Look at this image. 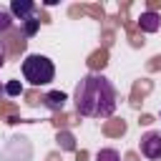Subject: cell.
Listing matches in <instances>:
<instances>
[{
    "mask_svg": "<svg viewBox=\"0 0 161 161\" xmlns=\"http://www.w3.org/2000/svg\"><path fill=\"white\" fill-rule=\"evenodd\" d=\"M73 101H75V108H78L80 116H88V118H108L116 111L118 93H116V86L106 75L88 73V75H83L78 80L75 93H73Z\"/></svg>",
    "mask_w": 161,
    "mask_h": 161,
    "instance_id": "cell-1",
    "label": "cell"
},
{
    "mask_svg": "<svg viewBox=\"0 0 161 161\" xmlns=\"http://www.w3.org/2000/svg\"><path fill=\"white\" fill-rule=\"evenodd\" d=\"M23 78L30 86H48L55 78V65H53L50 58H45L40 53H33L23 60Z\"/></svg>",
    "mask_w": 161,
    "mask_h": 161,
    "instance_id": "cell-2",
    "label": "cell"
},
{
    "mask_svg": "<svg viewBox=\"0 0 161 161\" xmlns=\"http://www.w3.org/2000/svg\"><path fill=\"white\" fill-rule=\"evenodd\" d=\"M141 153L151 161H158L161 158V131H148L141 136Z\"/></svg>",
    "mask_w": 161,
    "mask_h": 161,
    "instance_id": "cell-3",
    "label": "cell"
},
{
    "mask_svg": "<svg viewBox=\"0 0 161 161\" xmlns=\"http://www.w3.org/2000/svg\"><path fill=\"white\" fill-rule=\"evenodd\" d=\"M10 15L13 20H28V18H35V3L33 0H13L10 3Z\"/></svg>",
    "mask_w": 161,
    "mask_h": 161,
    "instance_id": "cell-4",
    "label": "cell"
},
{
    "mask_svg": "<svg viewBox=\"0 0 161 161\" xmlns=\"http://www.w3.org/2000/svg\"><path fill=\"white\" fill-rule=\"evenodd\" d=\"M138 25H141V30L143 33H156L158 28H161V18H158V13H141V18H138Z\"/></svg>",
    "mask_w": 161,
    "mask_h": 161,
    "instance_id": "cell-5",
    "label": "cell"
},
{
    "mask_svg": "<svg viewBox=\"0 0 161 161\" xmlns=\"http://www.w3.org/2000/svg\"><path fill=\"white\" fill-rule=\"evenodd\" d=\"M65 101H68V96H65L63 91H50V93L43 98V103H45L50 111H63V108H65Z\"/></svg>",
    "mask_w": 161,
    "mask_h": 161,
    "instance_id": "cell-6",
    "label": "cell"
},
{
    "mask_svg": "<svg viewBox=\"0 0 161 161\" xmlns=\"http://www.w3.org/2000/svg\"><path fill=\"white\" fill-rule=\"evenodd\" d=\"M20 25H23V33H25L28 38H33V35L38 33V28H40V20H38V18H28V20H23Z\"/></svg>",
    "mask_w": 161,
    "mask_h": 161,
    "instance_id": "cell-7",
    "label": "cell"
},
{
    "mask_svg": "<svg viewBox=\"0 0 161 161\" xmlns=\"http://www.w3.org/2000/svg\"><path fill=\"white\" fill-rule=\"evenodd\" d=\"M96 161H121V156H118L116 148H101L96 153Z\"/></svg>",
    "mask_w": 161,
    "mask_h": 161,
    "instance_id": "cell-8",
    "label": "cell"
},
{
    "mask_svg": "<svg viewBox=\"0 0 161 161\" xmlns=\"http://www.w3.org/2000/svg\"><path fill=\"white\" fill-rule=\"evenodd\" d=\"M13 15H10V10H3L0 8V33H8L10 28H13Z\"/></svg>",
    "mask_w": 161,
    "mask_h": 161,
    "instance_id": "cell-9",
    "label": "cell"
},
{
    "mask_svg": "<svg viewBox=\"0 0 161 161\" xmlns=\"http://www.w3.org/2000/svg\"><path fill=\"white\" fill-rule=\"evenodd\" d=\"M20 93H23V83H20V80L5 83V96H20Z\"/></svg>",
    "mask_w": 161,
    "mask_h": 161,
    "instance_id": "cell-10",
    "label": "cell"
},
{
    "mask_svg": "<svg viewBox=\"0 0 161 161\" xmlns=\"http://www.w3.org/2000/svg\"><path fill=\"white\" fill-rule=\"evenodd\" d=\"M5 55H8V50H5V43L0 40V68L5 65Z\"/></svg>",
    "mask_w": 161,
    "mask_h": 161,
    "instance_id": "cell-11",
    "label": "cell"
},
{
    "mask_svg": "<svg viewBox=\"0 0 161 161\" xmlns=\"http://www.w3.org/2000/svg\"><path fill=\"white\" fill-rule=\"evenodd\" d=\"M3 93H5V86H3V83H0V96H3Z\"/></svg>",
    "mask_w": 161,
    "mask_h": 161,
    "instance_id": "cell-12",
    "label": "cell"
}]
</instances>
